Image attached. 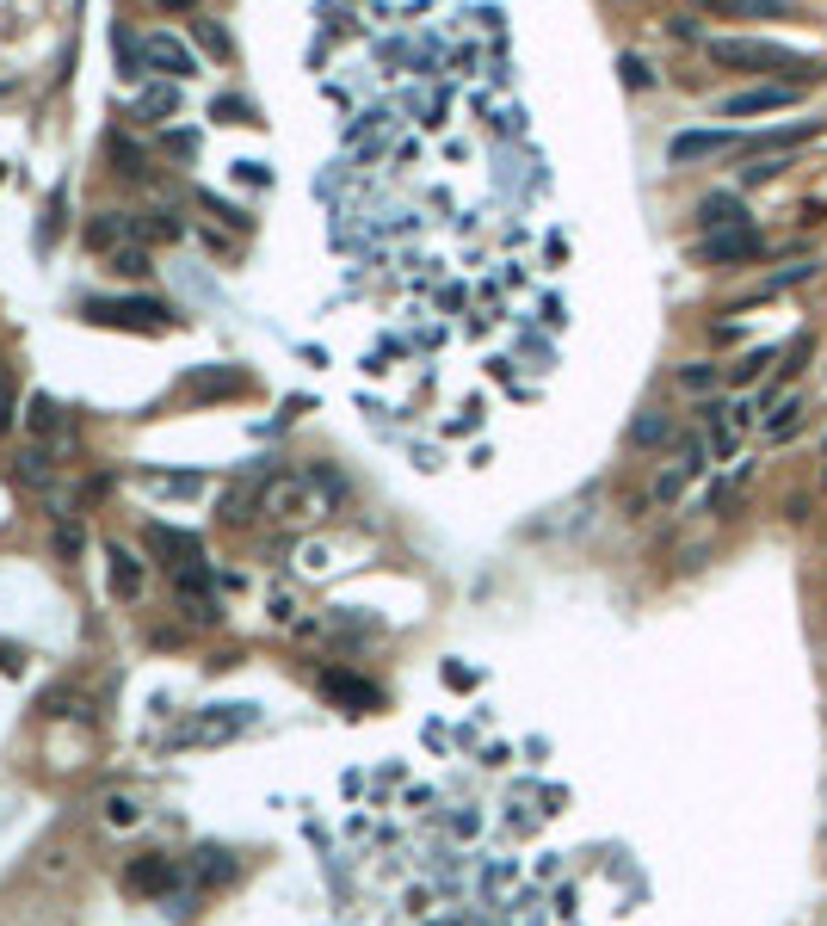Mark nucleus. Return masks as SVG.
<instances>
[{
  "label": "nucleus",
  "instance_id": "nucleus-1",
  "mask_svg": "<svg viewBox=\"0 0 827 926\" xmlns=\"http://www.w3.org/2000/svg\"><path fill=\"white\" fill-rule=\"evenodd\" d=\"M704 56L716 68H729V75H766V81H797V87H815L827 75L821 56L772 44V38H704Z\"/></svg>",
  "mask_w": 827,
  "mask_h": 926
},
{
  "label": "nucleus",
  "instance_id": "nucleus-2",
  "mask_svg": "<svg viewBox=\"0 0 827 926\" xmlns=\"http://www.w3.org/2000/svg\"><path fill=\"white\" fill-rule=\"evenodd\" d=\"M328 494L334 488H315V476H278L266 494H260V507L272 513V519H315V513H328Z\"/></svg>",
  "mask_w": 827,
  "mask_h": 926
},
{
  "label": "nucleus",
  "instance_id": "nucleus-3",
  "mask_svg": "<svg viewBox=\"0 0 827 926\" xmlns=\"http://www.w3.org/2000/svg\"><path fill=\"white\" fill-rule=\"evenodd\" d=\"M692 254H698L704 266H716V272H741V266H753V260L766 254V241H760V229L747 223V229H716V235H704Z\"/></svg>",
  "mask_w": 827,
  "mask_h": 926
},
{
  "label": "nucleus",
  "instance_id": "nucleus-4",
  "mask_svg": "<svg viewBox=\"0 0 827 926\" xmlns=\"http://www.w3.org/2000/svg\"><path fill=\"white\" fill-rule=\"evenodd\" d=\"M803 93H809V87H797V81H766V87L729 93V99H723V118H772V112L803 105Z\"/></svg>",
  "mask_w": 827,
  "mask_h": 926
},
{
  "label": "nucleus",
  "instance_id": "nucleus-5",
  "mask_svg": "<svg viewBox=\"0 0 827 926\" xmlns=\"http://www.w3.org/2000/svg\"><path fill=\"white\" fill-rule=\"evenodd\" d=\"M741 130L735 124H716V130H679V136H667V161L673 167H692V161H710V155H729V149H741Z\"/></svg>",
  "mask_w": 827,
  "mask_h": 926
},
{
  "label": "nucleus",
  "instance_id": "nucleus-6",
  "mask_svg": "<svg viewBox=\"0 0 827 926\" xmlns=\"http://www.w3.org/2000/svg\"><path fill=\"white\" fill-rule=\"evenodd\" d=\"M716 19H741V25H766V19H803L797 0H698Z\"/></svg>",
  "mask_w": 827,
  "mask_h": 926
},
{
  "label": "nucleus",
  "instance_id": "nucleus-7",
  "mask_svg": "<svg viewBox=\"0 0 827 926\" xmlns=\"http://www.w3.org/2000/svg\"><path fill=\"white\" fill-rule=\"evenodd\" d=\"M698 229H704V235H716V229H747V204H741L735 192H710V198L698 204Z\"/></svg>",
  "mask_w": 827,
  "mask_h": 926
},
{
  "label": "nucleus",
  "instance_id": "nucleus-8",
  "mask_svg": "<svg viewBox=\"0 0 827 926\" xmlns=\"http://www.w3.org/2000/svg\"><path fill=\"white\" fill-rule=\"evenodd\" d=\"M661 445H673V414L667 408H642L630 420V451H661Z\"/></svg>",
  "mask_w": 827,
  "mask_h": 926
},
{
  "label": "nucleus",
  "instance_id": "nucleus-9",
  "mask_svg": "<svg viewBox=\"0 0 827 926\" xmlns=\"http://www.w3.org/2000/svg\"><path fill=\"white\" fill-rule=\"evenodd\" d=\"M142 56H149V68H161V75H192V56L179 38H167V31H155L149 44H142Z\"/></svg>",
  "mask_w": 827,
  "mask_h": 926
},
{
  "label": "nucleus",
  "instance_id": "nucleus-10",
  "mask_svg": "<svg viewBox=\"0 0 827 926\" xmlns=\"http://www.w3.org/2000/svg\"><path fill=\"white\" fill-rule=\"evenodd\" d=\"M803 414H809V402H803V396H784L778 408H766V439H772V445L797 439V433H803Z\"/></svg>",
  "mask_w": 827,
  "mask_h": 926
},
{
  "label": "nucleus",
  "instance_id": "nucleus-11",
  "mask_svg": "<svg viewBox=\"0 0 827 926\" xmlns=\"http://www.w3.org/2000/svg\"><path fill=\"white\" fill-rule=\"evenodd\" d=\"M673 383L686 389V396H710V389H723V365H710V359H692V365H679Z\"/></svg>",
  "mask_w": 827,
  "mask_h": 926
},
{
  "label": "nucleus",
  "instance_id": "nucleus-12",
  "mask_svg": "<svg viewBox=\"0 0 827 926\" xmlns=\"http://www.w3.org/2000/svg\"><path fill=\"white\" fill-rule=\"evenodd\" d=\"M93 315L99 322H161V303H93Z\"/></svg>",
  "mask_w": 827,
  "mask_h": 926
},
{
  "label": "nucleus",
  "instance_id": "nucleus-13",
  "mask_svg": "<svg viewBox=\"0 0 827 926\" xmlns=\"http://www.w3.org/2000/svg\"><path fill=\"white\" fill-rule=\"evenodd\" d=\"M797 167V155H760L753 167H741V186H766V180H778V173H790Z\"/></svg>",
  "mask_w": 827,
  "mask_h": 926
},
{
  "label": "nucleus",
  "instance_id": "nucleus-14",
  "mask_svg": "<svg viewBox=\"0 0 827 926\" xmlns=\"http://www.w3.org/2000/svg\"><path fill=\"white\" fill-rule=\"evenodd\" d=\"M112 587H118L124 599H136V593H142V568H136L124 550H112Z\"/></svg>",
  "mask_w": 827,
  "mask_h": 926
},
{
  "label": "nucleus",
  "instance_id": "nucleus-15",
  "mask_svg": "<svg viewBox=\"0 0 827 926\" xmlns=\"http://www.w3.org/2000/svg\"><path fill=\"white\" fill-rule=\"evenodd\" d=\"M772 359H778V352H772V346H753V352H747V359H741V365L729 371V383H735V389H747L753 377H760V371L772 365Z\"/></svg>",
  "mask_w": 827,
  "mask_h": 926
},
{
  "label": "nucleus",
  "instance_id": "nucleus-16",
  "mask_svg": "<svg viewBox=\"0 0 827 926\" xmlns=\"http://www.w3.org/2000/svg\"><path fill=\"white\" fill-rule=\"evenodd\" d=\"M149 488H155V494H173V501H192L204 482H198V476H149Z\"/></svg>",
  "mask_w": 827,
  "mask_h": 926
},
{
  "label": "nucleus",
  "instance_id": "nucleus-17",
  "mask_svg": "<svg viewBox=\"0 0 827 926\" xmlns=\"http://www.w3.org/2000/svg\"><path fill=\"white\" fill-rule=\"evenodd\" d=\"M31 433H50V439L62 433V414H56V402H50V396L31 402Z\"/></svg>",
  "mask_w": 827,
  "mask_h": 926
},
{
  "label": "nucleus",
  "instance_id": "nucleus-18",
  "mask_svg": "<svg viewBox=\"0 0 827 926\" xmlns=\"http://www.w3.org/2000/svg\"><path fill=\"white\" fill-rule=\"evenodd\" d=\"M686 482H692V470L679 463V470H667V476L655 482V501H679V494H686Z\"/></svg>",
  "mask_w": 827,
  "mask_h": 926
},
{
  "label": "nucleus",
  "instance_id": "nucleus-19",
  "mask_svg": "<svg viewBox=\"0 0 827 926\" xmlns=\"http://www.w3.org/2000/svg\"><path fill=\"white\" fill-rule=\"evenodd\" d=\"M112 272L142 278V272H149V254H142V247H124V254H112Z\"/></svg>",
  "mask_w": 827,
  "mask_h": 926
},
{
  "label": "nucleus",
  "instance_id": "nucleus-20",
  "mask_svg": "<svg viewBox=\"0 0 827 926\" xmlns=\"http://www.w3.org/2000/svg\"><path fill=\"white\" fill-rule=\"evenodd\" d=\"M618 68H624V81H630V87H649V81H655V75H649V62H642V56H624Z\"/></svg>",
  "mask_w": 827,
  "mask_h": 926
},
{
  "label": "nucleus",
  "instance_id": "nucleus-21",
  "mask_svg": "<svg viewBox=\"0 0 827 926\" xmlns=\"http://www.w3.org/2000/svg\"><path fill=\"white\" fill-rule=\"evenodd\" d=\"M803 359H809V340H797V346H790V365H778V383H790V377H797V371H803Z\"/></svg>",
  "mask_w": 827,
  "mask_h": 926
},
{
  "label": "nucleus",
  "instance_id": "nucleus-22",
  "mask_svg": "<svg viewBox=\"0 0 827 926\" xmlns=\"http://www.w3.org/2000/svg\"><path fill=\"white\" fill-rule=\"evenodd\" d=\"M105 815H112V822L124 828V822H136V803H124V797H112V803H105Z\"/></svg>",
  "mask_w": 827,
  "mask_h": 926
},
{
  "label": "nucleus",
  "instance_id": "nucleus-23",
  "mask_svg": "<svg viewBox=\"0 0 827 926\" xmlns=\"http://www.w3.org/2000/svg\"><path fill=\"white\" fill-rule=\"evenodd\" d=\"M0 426H7V371H0Z\"/></svg>",
  "mask_w": 827,
  "mask_h": 926
},
{
  "label": "nucleus",
  "instance_id": "nucleus-24",
  "mask_svg": "<svg viewBox=\"0 0 827 926\" xmlns=\"http://www.w3.org/2000/svg\"><path fill=\"white\" fill-rule=\"evenodd\" d=\"M821 488H827V470H821Z\"/></svg>",
  "mask_w": 827,
  "mask_h": 926
},
{
  "label": "nucleus",
  "instance_id": "nucleus-25",
  "mask_svg": "<svg viewBox=\"0 0 827 926\" xmlns=\"http://www.w3.org/2000/svg\"><path fill=\"white\" fill-rule=\"evenodd\" d=\"M173 7H186V0H173Z\"/></svg>",
  "mask_w": 827,
  "mask_h": 926
}]
</instances>
